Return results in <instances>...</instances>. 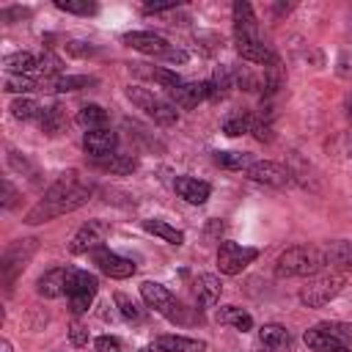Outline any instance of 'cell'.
Returning a JSON list of instances; mask_svg holds the SVG:
<instances>
[{
    "label": "cell",
    "instance_id": "1",
    "mask_svg": "<svg viewBox=\"0 0 352 352\" xmlns=\"http://www.w3.org/2000/svg\"><path fill=\"white\" fill-rule=\"evenodd\" d=\"M91 198V187L80 179L77 170H66L58 176V182L44 192V198L25 214V223L28 226H38V223H47L52 217H60L66 212H74L80 209L82 204H88Z\"/></svg>",
    "mask_w": 352,
    "mask_h": 352
},
{
    "label": "cell",
    "instance_id": "2",
    "mask_svg": "<svg viewBox=\"0 0 352 352\" xmlns=\"http://www.w3.org/2000/svg\"><path fill=\"white\" fill-rule=\"evenodd\" d=\"M324 267L322 248L316 245H292L275 261L278 278H314Z\"/></svg>",
    "mask_w": 352,
    "mask_h": 352
},
{
    "label": "cell",
    "instance_id": "3",
    "mask_svg": "<svg viewBox=\"0 0 352 352\" xmlns=\"http://www.w3.org/2000/svg\"><path fill=\"white\" fill-rule=\"evenodd\" d=\"M346 286V275H341V272H324V275H314V278H308V283L300 289V302L305 305V308H322V305H327L341 289Z\"/></svg>",
    "mask_w": 352,
    "mask_h": 352
},
{
    "label": "cell",
    "instance_id": "4",
    "mask_svg": "<svg viewBox=\"0 0 352 352\" xmlns=\"http://www.w3.org/2000/svg\"><path fill=\"white\" fill-rule=\"evenodd\" d=\"M126 96H129V102H132L138 110H143V113H146L148 118H154V124H160V126H173V124L179 121L176 107H173L168 99L154 96L148 88L129 85V88H126Z\"/></svg>",
    "mask_w": 352,
    "mask_h": 352
},
{
    "label": "cell",
    "instance_id": "5",
    "mask_svg": "<svg viewBox=\"0 0 352 352\" xmlns=\"http://www.w3.org/2000/svg\"><path fill=\"white\" fill-rule=\"evenodd\" d=\"M140 297L146 300L148 308H154L160 316H165L168 322H179L184 324L187 322V314H184V305L157 280H143L140 283Z\"/></svg>",
    "mask_w": 352,
    "mask_h": 352
},
{
    "label": "cell",
    "instance_id": "6",
    "mask_svg": "<svg viewBox=\"0 0 352 352\" xmlns=\"http://www.w3.org/2000/svg\"><path fill=\"white\" fill-rule=\"evenodd\" d=\"M256 258H258L256 248H242L239 242H231V239H223L217 245V267L223 275H239Z\"/></svg>",
    "mask_w": 352,
    "mask_h": 352
},
{
    "label": "cell",
    "instance_id": "7",
    "mask_svg": "<svg viewBox=\"0 0 352 352\" xmlns=\"http://www.w3.org/2000/svg\"><path fill=\"white\" fill-rule=\"evenodd\" d=\"M36 248H38V239H16L14 245L6 248V253H3V280H6L8 289L16 280V275L28 267L30 256L36 253Z\"/></svg>",
    "mask_w": 352,
    "mask_h": 352
},
{
    "label": "cell",
    "instance_id": "8",
    "mask_svg": "<svg viewBox=\"0 0 352 352\" xmlns=\"http://www.w3.org/2000/svg\"><path fill=\"white\" fill-rule=\"evenodd\" d=\"M107 234H110V223H104V220H88V223H85V226L72 236L69 250H72L74 256H82V253L99 250V248H104Z\"/></svg>",
    "mask_w": 352,
    "mask_h": 352
},
{
    "label": "cell",
    "instance_id": "9",
    "mask_svg": "<svg viewBox=\"0 0 352 352\" xmlns=\"http://www.w3.org/2000/svg\"><path fill=\"white\" fill-rule=\"evenodd\" d=\"M245 176L250 182H258V184H270V187H289L292 184V173L289 168H283L280 162H270V160H258L253 162Z\"/></svg>",
    "mask_w": 352,
    "mask_h": 352
},
{
    "label": "cell",
    "instance_id": "10",
    "mask_svg": "<svg viewBox=\"0 0 352 352\" xmlns=\"http://www.w3.org/2000/svg\"><path fill=\"white\" fill-rule=\"evenodd\" d=\"M236 52L242 60L256 63V66H280L275 50L264 44L261 38H236Z\"/></svg>",
    "mask_w": 352,
    "mask_h": 352
},
{
    "label": "cell",
    "instance_id": "11",
    "mask_svg": "<svg viewBox=\"0 0 352 352\" xmlns=\"http://www.w3.org/2000/svg\"><path fill=\"white\" fill-rule=\"evenodd\" d=\"M94 261H96V267H99L107 278H116V280H124V278L135 275V270H138L129 258H124V256H118V253H113V250H107V248L94 250Z\"/></svg>",
    "mask_w": 352,
    "mask_h": 352
},
{
    "label": "cell",
    "instance_id": "12",
    "mask_svg": "<svg viewBox=\"0 0 352 352\" xmlns=\"http://www.w3.org/2000/svg\"><path fill=\"white\" fill-rule=\"evenodd\" d=\"M121 41H124L126 47L143 52V55H160V58H162V55L170 50V44H168L160 33H151V30H132V33H124Z\"/></svg>",
    "mask_w": 352,
    "mask_h": 352
},
{
    "label": "cell",
    "instance_id": "13",
    "mask_svg": "<svg viewBox=\"0 0 352 352\" xmlns=\"http://www.w3.org/2000/svg\"><path fill=\"white\" fill-rule=\"evenodd\" d=\"M209 94H212L209 80L206 82H182V85H176V88L168 91L170 104L173 107H182V110H192L198 102L209 99Z\"/></svg>",
    "mask_w": 352,
    "mask_h": 352
},
{
    "label": "cell",
    "instance_id": "14",
    "mask_svg": "<svg viewBox=\"0 0 352 352\" xmlns=\"http://www.w3.org/2000/svg\"><path fill=\"white\" fill-rule=\"evenodd\" d=\"M116 146H118V135L113 129H91V132L82 135V148L94 160L116 154Z\"/></svg>",
    "mask_w": 352,
    "mask_h": 352
},
{
    "label": "cell",
    "instance_id": "15",
    "mask_svg": "<svg viewBox=\"0 0 352 352\" xmlns=\"http://www.w3.org/2000/svg\"><path fill=\"white\" fill-rule=\"evenodd\" d=\"M173 190H176L179 198H184L187 204H195V206L206 204V198L212 192L209 182H201V179H192V176H176L173 179Z\"/></svg>",
    "mask_w": 352,
    "mask_h": 352
},
{
    "label": "cell",
    "instance_id": "16",
    "mask_svg": "<svg viewBox=\"0 0 352 352\" xmlns=\"http://www.w3.org/2000/svg\"><path fill=\"white\" fill-rule=\"evenodd\" d=\"M220 292H223V283H220L217 275H212V272L198 275V280H195V302H198L201 311L214 308L217 300H220Z\"/></svg>",
    "mask_w": 352,
    "mask_h": 352
},
{
    "label": "cell",
    "instance_id": "17",
    "mask_svg": "<svg viewBox=\"0 0 352 352\" xmlns=\"http://www.w3.org/2000/svg\"><path fill=\"white\" fill-rule=\"evenodd\" d=\"M231 14H234V36L236 38H258V33H256V14H253L250 3L236 0L231 6Z\"/></svg>",
    "mask_w": 352,
    "mask_h": 352
},
{
    "label": "cell",
    "instance_id": "18",
    "mask_svg": "<svg viewBox=\"0 0 352 352\" xmlns=\"http://www.w3.org/2000/svg\"><path fill=\"white\" fill-rule=\"evenodd\" d=\"M99 289V280L96 275H91L88 270H77V267H69L66 270V294L69 297H77V294H96Z\"/></svg>",
    "mask_w": 352,
    "mask_h": 352
},
{
    "label": "cell",
    "instance_id": "19",
    "mask_svg": "<svg viewBox=\"0 0 352 352\" xmlns=\"http://www.w3.org/2000/svg\"><path fill=\"white\" fill-rule=\"evenodd\" d=\"M302 341H305L314 352H352L341 338L324 333L322 327H311V330H305V333H302Z\"/></svg>",
    "mask_w": 352,
    "mask_h": 352
},
{
    "label": "cell",
    "instance_id": "20",
    "mask_svg": "<svg viewBox=\"0 0 352 352\" xmlns=\"http://www.w3.org/2000/svg\"><path fill=\"white\" fill-rule=\"evenodd\" d=\"M36 292H38L41 297H47V300L60 297V294L66 292V270H63V267H52V270H47V272L38 278Z\"/></svg>",
    "mask_w": 352,
    "mask_h": 352
},
{
    "label": "cell",
    "instance_id": "21",
    "mask_svg": "<svg viewBox=\"0 0 352 352\" xmlns=\"http://www.w3.org/2000/svg\"><path fill=\"white\" fill-rule=\"evenodd\" d=\"M258 338L270 352H289L292 349V333L283 324H261Z\"/></svg>",
    "mask_w": 352,
    "mask_h": 352
},
{
    "label": "cell",
    "instance_id": "22",
    "mask_svg": "<svg viewBox=\"0 0 352 352\" xmlns=\"http://www.w3.org/2000/svg\"><path fill=\"white\" fill-rule=\"evenodd\" d=\"M154 346H160L162 352H204L206 341L201 338H187V336H157Z\"/></svg>",
    "mask_w": 352,
    "mask_h": 352
},
{
    "label": "cell",
    "instance_id": "23",
    "mask_svg": "<svg viewBox=\"0 0 352 352\" xmlns=\"http://www.w3.org/2000/svg\"><path fill=\"white\" fill-rule=\"evenodd\" d=\"M214 319H217L220 324H228V327L242 330V333H248V330L253 327V316H250L245 308H239V305H220L217 314H214Z\"/></svg>",
    "mask_w": 352,
    "mask_h": 352
},
{
    "label": "cell",
    "instance_id": "24",
    "mask_svg": "<svg viewBox=\"0 0 352 352\" xmlns=\"http://www.w3.org/2000/svg\"><path fill=\"white\" fill-rule=\"evenodd\" d=\"M94 165L99 170H107V173H118V176H126L138 168V160L132 154H110V157H99L94 160Z\"/></svg>",
    "mask_w": 352,
    "mask_h": 352
},
{
    "label": "cell",
    "instance_id": "25",
    "mask_svg": "<svg viewBox=\"0 0 352 352\" xmlns=\"http://www.w3.org/2000/svg\"><path fill=\"white\" fill-rule=\"evenodd\" d=\"M322 256H324V264L330 267H352V242L336 239L322 248Z\"/></svg>",
    "mask_w": 352,
    "mask_h": 352
},
{
    "label": "cell",
    "instance_id": "26",
    "mask_svg": "<svg viewBox=\"0 0 352 352\" xmlns=\"http://www.w3.org/2000/svg\"><path fill=\"white\" fill-rule=\"evenodd\" d=\"M38 126L44 135H60L63 126H66V116H63V107L60 104H50V107H41V116H38Z\"/></svg>",
    "mask_w": 352,
    "mask_h": 352
},
{
    "label": "cell",
    "instance_id": "27",
    "mask_svg": "<svg viewBox=\"0 0 352 352\" xmlns=\"http://www.w3.org/2000/svg\"><path fill=\"white\" fill-rule=\"evenodd\" d=\"M3 69L8 74H30L33 69H38V58L30 52H14L3 58Z\"/></svg>",
    "mask_w": 352,
    "mask_h": 352
},
{
    "label": "cell",
    "instance_id": "28",
    "mask_svg": "<svg viewBox=\"0 0 352 352\" xmlns=\"http://www.w3.org/2000/svg\"><path fill=\"white\" fill-rule=\"evenodd\" d=\"M143 228H146L148 234L160 236V239L168 242V245H184V234H182L179 228L168 226L165 220H143Z\"/></svg>",
    "mask_w": 352,
    "mask_h": 352
},
{
    "label": "cell",
    "instance_id": "29",
    "mask_svg": "<svg viewBox=\"0 0 352 352\" xmlns=\"http://www.w3.org/2000/svg\"><path fill=\"white\" fill-rule=\"evenodd\" d=\"M209 88H212V99H223L231 88H234V69L231 66H217L212 80H209Z\"/></svg>",
    "mask_w": 352,
    "mask_h": 352
},
{
    "label": "cell",
    "instance_id": "30",
    "mask_svg": "<svg viewBox=\"0 0 352 352\" xmlns=\"http://www.w3.org/2000/svg\"><path fill=\"white\" fill-rule=\"evenodd\" d=\"M88 85H96V80L94 77H85V74H60L58 80L50 82V91L69 94V91H80V88H88Z\"/></svg>",
    "mask_w": 352,
    "mask_h": 352
},
{
    "label": "cell",
    "instance_id": "31",
    "mask_svg": "<svg viewBox=\"0 0 352 352\" xmlns=\"http://www.w3.org/2000/svg\"><path fill=\"white\" fill-rule=\"evenodd\" d=\"M104 121H107V110L99 107V104H85V107H80V113H77V124L85 126L88 132H91V129H104Z\"/></svg>",
    "mask_w": 352,
    "mask_h": 352
},
{
    "label": "cell",
    "instance_id": "32",
    "mask_svg": "<svg viewBox=\"0 0 352 352\" xmlns=\"http://www.w3.org/2000/svg\"><path fill=\"white\" fill-rule=\"evenodd\" d=\"M8 110H11V116L19 118V121H38V116H41V104H38L36 99H30V96L14 99Z\"/></svg>",
    "mask_w": 352,
    "mask_h": 352
},
{
    "label": "cell",
    "instance_id": "33",
    "mask_svg": "<svg viewBox=\"0 0 352 352\" xmlns=\"http://www.w3.org/2000/svg\"><path fill=\"white\" fill-rule=\"evenodd\" d=\"M214 162L220 168H228V170H248L253 165V157L245 154V151H217Z\"/></svg>",
    "mask_w": 352,
    "mask_h": 352
},
{
    "label": "cell",
    "instance_id": "34",
    "mask_svg": "<svg viewBox=\"0 0 352 352\" xmlns=\"http://www.w3.org/2000/svg\"><path fill=\"white\" fill-rule=\"evenodd\" d=\"M250 126H253V116L250 113H234V116H228L226 121H223V132L228 135V138H239V135H245V132H250Z\"/></svg>",
    "mask_w": 352,
    "mask_h": 352
},
{
    "label": "cell",
    "instance_id": "35",
    "mask_svg": "<svg viewBox=\"0 0 352 352\" xmlns=\"http://www.w3.org/2000/svg\"><path fill=\"white\" fill-rule=\"evenodd\" d=\"M41 85H44V80L38 82V80H33V77H28V74H8V80H6V91H8V94H30V91H44Z\"/></svg>",
    "mask_w": 352,
    "mask_h": 352
},
{
    "label": "cell",
    "instance_id": "36",
    "mask_svg": "<svg viewBox=\"0 0 352 352\" xmlns=\"http://www.w3.org/2000/svg\"><path fill=\"white\" fill-rule=\"evenodd\" d=\"M116 305H118V311L126 322H143V316H146V311L132 297H126L124 292H116Z\"/></svg>",
    "mask_w": 352,
    "mask_h": 352
},
{
    "label": "cell",
    "instance_id": "37",
    "mask_svg": "<svg viewBox=\"0 0 352 352\" xmlns=\"http://www.w3.org/2000/svg\"><path fill=\"white\" fill-rule=\"evenodd\" d=\"M55 8H60L66 14H80V16H91L99 11V6L91 0H55Z\"/></svg>",
    "mask_w": 352,
    "mask_h": 352
},
{
    "label": "cell",
    "instance_id": "38",
    "mask_svg": "<svg viewBox=\"0 0 352 352\" xmlns=\"http://www.w3.org/2000/svg\"><path fill=\"white\" fill-rule=\"evenodd\" d=\"M250 135L261 143H270L275 135H272V121H270V113H261V116H253V126H250Z\"/></svg>",
    "mask_w": 352,
    "mask_h": 352
},
{
    "label": "cell",
    "instance_id": "39",
    "mask_svg": "<svg viewBox=\"0 0 352 352\" xmlns=\"http://www.w3.org/2000/svg\"><path fill=\"white\" fill-rule=\"evenodd\" d=\"M38 72L44 74V77H60V72H63V60L58 58V55H52V52H44V55H38Z\"/></svg>",
    "mask_w": 352,
    "mask_h": 352
},
{
    "label": "cell",
    "instance_id": "40",
    "mask_svg": "<svg viewBox=\"0 0 352 352\" xmlns=\"http://www.w3.org/2000/svg\"><path fill=\"white\" fill-rule=\"evenodd\" d=\"M148 77L154 80V82H160L162 88H176V85H182V77L176 74V72H170V69H165V66H160V69H151L148 72Z\"/></svg>",
    "mask_w": 352,
    "mask_h": 352
},
{
    "label": "cell",
    "instance_id": "41",
    "mask_svg": "<svg viewBox=\"0 0 352 352\" xmlns=\"http://www.w3.org/2000/svg\"><path fill=\"white\" fill-rule=\"evenodd\" d=\"M316 327H322L324 333H330V336H336V338H352V324H341V322H322V324H316Z\"/></svg>",
    "mask_w": 352,
    "mask_h": 352
},
{
    "label": "cell",
    "instance_id": "42",
    "mask_svg": "<svg viewBox=\"0 0 352 352\" xmlns=\"http://www.w3.org/2000/svg\"><path fill=\"white\" fill-rule=\"evenodd\" d=\"M69 341H72V346H85L88 344V327H82L80 322H74L69 327Z\"/></svg>",
    "mask_w": 352,
    "mask_h": 352
},
{
    "label": "cell",
    "instance_id": "43",
    "mask_svg": "<svg viewBox=\"0 0 352 352\" xmlns=\"http://www.w3.org/2000/svg\"><path fill=\"white\" fill-rule=\"evenodd\" d=\"M94 346H96V352H121V341L116 336H99L94 341Z\"/></svg>",
    "mask_w": 352,
    "mask_h": 352
},
{
    "label": "cell",
    "instance_id": "44",
    "mask_svg": "<svg viewBox=\"0 0 352 352\" xmlns=\"http://www.w3.org/2000/svg\"><path fill=\"white\" fill-rule=\"evenodd\" d=\"M94 302V294H77V297H69V308L72 314H85Z\"/></svg>",
    "mask_w": 352,
    "mask_h": 352
},
{
    "label": "cell",
    "instance_id": "45",
    "mask_svg": "<svg viewBox=\"0 0 352 352\" xmlns=\"http://www.w3.org/2000/svg\"><path fill=\"white\" fill-rule=\"evenodd\" d=\"M66 52H69V55H77V58H88V55H94L96 50H94L91 44H85V41H66Z\"/></svg>",
    "mask_w": 352,
    "mask_h": 352
},
{
    "label": "cell",
    "instance_id": "46",
    "mask_svg": "<svg viewBox=\"0 0 352 352\" xmlns=\"http://www.w3.org/2000/svg\"><path fill=\"white\" fill-rule=\"evenodd\" d=\"M179 8V0H162V3H146L143 14H162V11H173Z\"/></svg>",
    "mask_w": 352,
    "mask_h": 352
},
{
    "label": "cell",
    "instance_id": "47",
    "mask_svg": "<svg viewBox=\"0 0 352 352\" xmlns=\"http://www.w3.org/2000/svg\"><path fill=\"white\" fill-rule=\"evenodd\" d=\"M3 190H6V198H3V206H6V209H11V206L16 204V190H14V184H11L8 179L3 182Z\"/></svg>",
    "mask_w": 352,
    "mask_h": 352
},
{
    "label": "cell",
    "instance_id": "48",
    "mask_svg": "<svg viewBox=\"0 0 352 352\" xmlns=\"http://www.w3.org/2000/svg\"><path fill=\"white\" fill-rule=\"evenodd\" d=\"M162 58H165V60H170V63H184V60H187V52H184V50H176V47H170V50H168Z\"/></svg>",
    "mask_w": 352,
    "mask_h": 352
},
{
    "label": "cell",
    "instance_id": "49",
    "mask_svg": "<svg viewBox=\"0 0 352 352\" xmlns=\"http://www.w3.org/2000/svg\"><path fill=\"white\" fill-rule=\"evenodd\" d=\"M344 110H346V116L352 118V91H349V94L344 96Z\"/></svg>",
    "mask_w": 352,
    "mask_h": 352
},
{
    "label": "cell",
    "instance_id": "50",
    "mask_svg": "<svg viewBox=\"0 0 352 352\" xmlns=\"http://www.w3.org/2000/svg\"><path fill=\"white\" fill-rule=\"evenodd\" d=\"M0 352H14V346H11V341H6V338H3V341H0Z\"/></svg>",
    "mask_w": 352,
    "mask_h": 352
},
{
    "label": "cell",
    "instance_id": "51",
    "mask_svg": "<svg viewBox=\"0 0 352 352\" xmlns=\"http://www.w3.org/2000/svg\"><path fill=\"white\" fill-rule=\"evenodd\" d=\"M140 352H162V349H160V346H154V344H148V346H143Z\"/></svg>",
    "mask_w": 352,
    "mask_h": 352
}]
</instances>
